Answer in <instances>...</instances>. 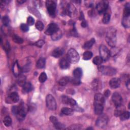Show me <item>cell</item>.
Listing matches in <instances>:
<instances>
[{"instance_id": "cell-2", "label": "cell", "mask_w": 130, "mask_h": 130, "mask_svg": "<svg viewBox=\"0 0 130 130\" xmlns=\"http://www.w3.org/2000/svg\"><path fill=\"white\" fill-rule=\"evenodd\" d=\"M28 109L24 103L22 102L19 105L13 106L12 112L19 121H22L26 116Z\"/></svg>"}, {"instance_id": "cell-27", "label": "cell", "mask_w": 130, "mask_h": 130, "mask_svg": "<svg viewBox=\"0 0 130 130\" xmlns=\"http://www.w3.org/2000/svg\"><path fill=\"white\" fill-rule=\"evenodd\" d=\"M121 23H122V25L125 28H129L130 26L129 17H123Z\"/></svg>"}, {"instance_id": "cell-15", "label": "cell", "mask_w": 130, "mask_h": 130, "mask_svg": "<svg viewBox=\"0 0 130 130\" xmlns=\"http://www.w3.org/2000/svg\"><path fill=\"white\" fill-rule=\"evenodd\" d=\"M64 52V50L63 48L57 47L53 50L52 52V56L55 58H58L61 56Z\"/></svg>"}, {"instance_id": "cell-28", "label": "cell", "mask_w": 130, "mask_h": 130, "mask_svg": "<svg viewBox=\"0 0 130 130\" xmlns=\"http://www.w3.org/2000/svg\"><path fill=\"white\" fill-rule=\"evenodd\" d=\"M130 16V6L129 3L126 4L123 11V17H129Z\"/></svg>"}, {"instance_id": "cell-41", "label": "cell", "mask_w": 130, "mask_h": 130, "mask_svg": "<svg viewBox=\"0 0 130 130\" xmlns=\"http://www.w3.org/2000/svg\"><path fill=\"white\" fill-rule=\"evenodd\" d=\"M35 22V19L33 17L29 16L27 19V23L28 25H32Z\"/></svg>"}, {"instance_id": "cell-24", "label": "cell", "mask_w": 130, "mask_h": 130, "mask_svg": "<svg viewBox=\"0 0 130 130\" xmlns=\"http://www.w3.org/2000/svg\"><path fill=\"white\" fill-rule=\"evenodd\" d=\"M70 81L71 79L69 77H63L59 79L58 83L60 86H66Z\"/></svg>"}, {"instance_id": "cell-14", "label": "cell", "mask_w": 130, "mask_h": 130, "mask_svg": "<svg viewBox=\"0 0 130 130\" xmlns=\"http://www.w3.org/2000/svg\"><path fill=\"white\" fill-rule=\"evenodd\" d=\"M120 83L121 80L119 78H113L109 81V84L112 88H117L119 87Z\"/></svg>"}, {"instance_id": "cell-40", "label": "cell", "mask_w": 130, "mask_h": 130, "mask_svg": "<svg viewBox=\"0 0 130 130\" xmlns=\"http://www.w3.org/2000/svg\"><path fill=\"white\" fill-rule=\"evenodd\" d=\"M20 28L23 31H24V32H26V31H27L29 29V28H28V26L27 24H25V23H22L21 25H20Z\"/></svg>"}, {"instance_id": "cell-44", "label": "cell", "mask_w": 130, "mask_h": 130, "mask_svg": "<svg viewBox=\"0 0 130 130\" xmlns=\"http://www.w3.org/2000/svg\"><path fill=\"white\" fill-rule=\"evenodd\" d=\"M50 120L51 121V122L53 124H54L55 123H56L58 121V119L56 118V117H55V116H51L50 117Z\"/></svg>"}, {"instance_id": "cell-43", "label": "cell", "mask_w": 130, "mask_h": 130, "mask_svg": "<svg viewBox=\"0 0 130 130\" xmlns=\"http://www.w3.org/2000/svg\"><path fill=\"white\" fill-rule=\"evenodd\" d=\"M71 81L72 83L73 84L75 85H79V84H80V83H81L80 80L77 79H75V78H73Z\"/></svg>"}, {"instance_id": "cell-36", "label": "cell", "mask_w": 130, "mask_h": 130, "mask_svg": "<svg viewBox=\"0 0 130 130\" xmlns=\"http://www.w3.org/2000/svg\"><path fill=\"white\" fill-rule=\"evenodd\" d=\"M2 22L5 26H8L10 24V19L7 16H5L2 18Z\"/></svg>"}, {"instance_id": "cell-22", "label": "cell", "mask_w": 130, "mask_h": 130, "mask_svg": "<svg viewBox=\"0 0 130 130\" xmlns=\"http://www.w3.org/2000/svg\"><path fill=\"white\" fill-rule=\"evenodd\" d=\"M32 89V86L30 82L26 83L22 86V92L24 93H28L30 92Z\"/></svg>"}, {"instance_id": "cell-31", "label": "cell", "mask_w": 130, "mask_h": 130, "mask_svg": "<svg viewBox=\"0 0 130 130\" xmlns=\"http://www.w3.org/2000/svg\"><path fill=\"white\" fill-rule=\"evenodd\" d=\"M119 117H120V119L121 121L127 120L129 118V112L128 111H125L122 113V114Z\"/></svg>"}, {"instance_id": "cell-12", "label": "cell", "mask_w": 130, "mask_h": 130, "mask_svg": "<svg viewBox=\"0 0 130 130\" xmlns=\"http://www.w3.org/2000/svg\"><path fill=\"white\" fill-rule=\"evenodd\" d=\"M59 29V27L56 23H51L48 25L47 29L45 31V34L47 35L51 36Z\"/></svg>"}, {"instance_id": "cell-8", "label": "cell", "mask_w": 130, "mask_h": 130, "mask_svg": "<svg viewBox=\"0 0 130 130\" xmlns=\"http://www.w3.org/2000/svg\"><path fill=\"white\" fill-rule=\"evenodd\" d=\"M99 52L100 56L102 58L103 61H107L109 59L110 56V52L106 46L101 45L99 48Z\"/></svg>"}, {"instance_id": "cell-1", "label": "cell", "mask_w": 130, "mask_h": 130, "mask_svg": "<svg viewBox=\"0 0 130 130\" xmlns=\"http://www.w3.org/2000/svg\"><path fill=\"white\" fill-rule=\"evenodd\" d=\"M105 103L104 96L100 93H96L94 98V111L96 115H100L103 113Z\"/></svg>"}, {"instance_id": "cell-48", "label": "cell", "mask_w": 130, "mask_h": 130, "mask_svg": "<svg viewBox=\"0 0 130 130\" xmlns=\"http://www.w3.org/2000/svg\"><path fill=\"white\" fill-rule=\"evenodd\" d=\"M129 80L128 79L127 81V82H126V86L127 87V89H129Z\"/></svg>"}, {"instance_id": "cell-21", "label": "cell", "mask_w": 130, "mask_h": 130, "mask_svg": "<svg viewBox=\"0 0 130 130\" xmlns=\"http://www.w3.org/2000/svg\"><path fill=\"white\" fill-rule=\"evenodd\" d=\"M26 78L25 76L20 74L19 76H18L17 83L20 86L22 87L26 83Z\"/></svg>"}, {"instance_id": "cell-30", "label": "cell", "mask_w": 130, "mask_h": 130, "mask_svg": "<svg viewBox=\"0 0 130 130\" xmlns=\"http://www.w3.org/2000/svg\"><path fill=\"white\" fill-rule=\"evenodd\" d=\"M93 54L90 51H86L84 52L83 54V58L84 60H89L92 57Z\"/></svg>"}, {"instance_id": "cell-49", "label": "cell", "mask_w": 130, "mask_h": 130, "mask_svg": "<svg viewBox=\"0 0 130 130\" xmlns=\"http://www.w3.org/2000/svg\"><path fill=\"white\" fill-rule=\"evenodd\" d=\"M26 2V1H22V0L17 1V2H18L19 4H23V3H24V2Z\"/></svg>"}, {"instance_id": "cell-4", "label": "cell", "mask_w": 130, "mask_h": 130, "mask_svg": "<svg viewBox=\"0 0 130 130\" xmlns=\"http://www.w3.org/2000/svg\"><path fill=\"white\" fill-rule=\"evenodd\" d=\"M67 58L70 62L72 63H77L80 59V56L77 51L71 48L67 53Z\"/></svg>"}, {"instance_id": "cell-35", "label": "cell", "mask_w": 130, "mask_h": 130, "mask_svg": "<svg viewBox=\"0 0 130 130\" xmlns=\"http://www.w3.org/2000/svg\"><path fill=\"white\" fill-rule=\"evenodd\" d=\"M47 76L45 72H42L39 76V80L40 82L44 83V82L46 81V80H47Z\"/></svg>"}, {"instance_id": "cell-13", "label": "cell", "mask_w": 130, "mask_h": 130, "mask_svg": "<svg viewBox=\"0 0 130 130\" xmlns=\"http://www.w3.org/2000/svg\"><path fill=\"white\" fill-rule=\"evenodd\" d=\"M112 100L115 107L122 105V98L118 92H115L113 93L112 96Z\"/></svg>"}, {"instance_id": "cell-26", "label": "cell", "mask_w": 130, "mask_h": 130, "mask_svg": "<svg viewBox=\"0 0 130 130\" xmlns=\"http://www.w3.org/2000/svg\"><path fill=\"white\" fill-rule=\"evenodd\" d=\"M51 39L53 41H57L60 39L62 37V33L60 29H59L58 31L55 32L54 34H53L51 36Z\"/></svg>"}, {"instance_id": "cell-11", "label": "cell", "mask_w": 130, "mask_h": 130, "mask_svg": "<svg viewBox=\"0 0 130 130\" xmlns=\"http://www.w3.org/2000/svg\"><path fill=\"white\" fill-rule=\"evenodd\" d=\"M5 101L7 104L16 103L19 101V96L16 92H12L8 95Z\"/></svg>"}, {"instance_id": "cell-45", "label": "cell", "mask_w": 130, "mask_h": 130, "mask_svg": "<svg viewBox=\"0 0 130 130\" xmlns=\"http://www.w3.org/2000/svg\"><path fill=\"white\" fill-rule=\"evenodd\" d=\"M4 49L6 51H7V52L9 51V50H10V44H9L8 42H6V43L4 45Z\"/></svg>"}, {"instance_id": "cell-18", "label": "cell", "mask_w": 130, "mask_h": 130, "mask_svg": "<svg viewBox=\"0 0 130 130\" xmlns=\"http://www.w3.org/2000/svg\"><path fill=\"white\" fill-rule=\"evenodd\" d=\"M125 111V108L124 106L121 105L119 106L116 107V109L114 111V115L116 117H119L122 113Z\"/></svg>"}, {"instance_id": "cell-3", "label": "cell", "mask_w": 130, "mask_h": 130, "mask_svg": "<svg viewBox=\"0 0 130 130\" xmlns=\"http://www.w3.org/2000/svg\"><path fill=\"white\" fill-rule=\"evenodd\" d=\"M106 40L107 44L111 47L115 46L116 44V30L113 27H110L108 28L106 35Z\"/></svg>"}, {"instance_id": "cell-6", "label": "cell", "mask_w": 130, "mask_h": 130, "mask_svg": "<svg viewBox=\"0 0 130 130\" xmlns=\"http://www.w3.org/2000/svg\"><path fill=\"white\" fill-rule=\"evenodd\" d=\"M46 6L49 15L52 17H54L56 8V3L53 1H47L46 2Z\"/></svg>"}, {"instance_id": "cell-29", "label": "cell", "mask_w": 130, "mask_h": 130, "mask_svg": "<svg viewBox=\"0 0 130 130\" xmlns=\"http://www.w3.org/2000/svg\"><path fill=\"white\" fill-rule=\"evenodd\" d=\"M3 123L7 127L10 126L12 124V119L9 116H6L5 117L3 120Z\"/></svg>"}, {"instance_id": "cell-34", "label": "cell", "mask_w": 130, "mask_h": 130, "mask_svg": "<svg viewBox=\"0 0 130 130\" xmlns=\"http://www.w3.org/2000/svg\"><path fill=\"white\" fill-rule=\"evenodd\" d=\"M110 20V15L109 13L105 12L104 14V16H103V18L102 19V21L105 24H107L108 23L109 21Z\"/></svg>"}, {"instance_id": "cell-32", "label": "cell", "mask_w": 130, "mask_h": 130, "mask_svg": "<svg viewBox=\"0 0 130 130\" xmlns=\"http://www.w3.org/2000/svg\"><path fill=\"white\" fill-rule=\"evenodd\" d=\"M12 39L15 43L17 44H22L23 42V40L19 36L16 35L13 36Z\"/></svg>"}, {"instance_id": "cell-46", "label": "cell", "mask_w": 130, "mask_h": 130, "mask_svg": "<svg viewBox=\"0 0 130 130\" xmlns=\"http://www.w3.org/2000/svg\"><path fill=\"white\" fill-rule=\"evenodd\" d=\"M110 95V91L109 90L107 89V90H105V91H104V96L107 98V97H108Z\"/></svg>"}, {"instance_id": "cell-37", "label": "cell", "mask_w": 130, "mask_h": 130, "mask_svg": "<svg viewBox=\"0 0 130 130\" xmlns=\"http://www.w3.org/2000/svg\"><path fill=\"white\" fill-rule=\"evenodd\" d=\"M36 27L39 30L41 31L44 29V24L41 21H38L36 23Z\"/></svg>"}, {"instance_id": "cell-39", "label": "cell", "mask_w": 130, "mask_h": 130, "mask_svg": "<svg viewBox=\"0 0 130 130\" xmlns=\"http://www.w3.org/2000/svg\"><path fill=\"white\" fill-rule=\"evenodd\" d=\"M54 126L55 127V128L58 129H61L65 128V125L64 124H63L62 123H61L59 121H58L56 123H55L54 124Z\"/></svg>"}, {"instance_id": "cell-20", "label": "cell", "mask_w": 130, "mask_h": 130, "mask_svg": "<svg viewBox=\"0 0 130 130\" xmlns=\"http://www.w3.org/2000/svg\"><path fill=\"white\" fill-rule=\"evenodd\" d=\"M82 75V70L81 68H77L74 70L73 76L74 78L80 80Z\"/></svg>"}, {"instance_id": "cell-17", "label": "cell", "mask_w": 130, "mask_h": 130, "mask_svg": "<svg viewBox=\"0 0 130 130\" xmlns=\"http://www.w3.org/2000/svg\"><path fill=\"white\" fill-rule=\"evenodd\" d=\"M12 71L14 75L16 77H18L21 74V69L19 67L17 61H16L13 64L12 68Z\"/></svg>"}, {"instance_id": "cell-9", "label": "cell", "mask_w": 130, "mask_h": 130, "mask_svg": "<svg viewBox=\"0 0 130 130\" xmlns=\"http://www.w3.org/2000/svg\"><path fill=\"white\" fill-rule=\"evenodd\" d=\"M109 3L107 1H102L99 2L96 6V9L98 13L100 14L105 13L107 10Z\"/></svg>"}, {"instance_id": "cell-19", "label": "cell", "mask_w": 130, "mask_h": 130, "mask_svg": "<svg viewBox=\"0 0 130 130\" xmlns=\"http://www.w3.org/2000/svg\"><path fill=\"white\" fill-rule=\"evenodd\" d=\"M61 113L64 115H72L74 114V109L67 107H63L61 109Z\"/></svg>"}, {"instance_id": "cell-25", "label": "cell", "mask_w": 130, "mask_h": 130, "mask_svg": "<svg viewBox=\"0 0 130 130\" xmlns=\"http://www.w3.org/2000/svg\"><path fill=\"white\" fill-rule=\"evenodd\" d=\"M46 60L44 58L41 57L38 59L36 63V67L39 69L43 68L45 66Z\"/></svg>"}, {"instance_id": "cell-10", "label": "cell", "mask_w": 130, "mask_h": 130, "mask_svg": "<svg viewBox=\"0 0 130 130\" xmlns=\"http://www.w3.org/2000/svg\"><path fill=\"white\" fill-rule=\"evenodd\" d=\"M47 108L51 110H55L56 108V103L54 98L51 94H48L46 98Z\"/></svg>"}, {"instance_id": "cell-33", "label": "cell", "mask_w": 130, "mask_h": 130, "mask_svg": "<svg viewBox=\"0 0 130 130\" xmlns=\"http://www.w3.org/2000/svg\"><path fill=\"white\" fill-rule=\"evenodd\" d=\"M103 61L102 58L100 56H96L93 58L92 62L95 65H100L102 63Z\"/></svg>"}, {"instance_id": "cell-38", "label": "cell", "mask_w": 130, "mask_h": 130, "mask_svg": "<svg viewBox=\"0 0 130 130\" xmlns=\"http://www.w3.org/2000/svg\"><path fill=\"white\" fill-rule=\"evenodd\" d=\"M82 127V125L79 124H74L73 125H71L70 127L66 129H80Z\"/></svg>"}, {"instance_id": "cell-5", "label": "cell", "mask_w": 130, "mask_h": 130, "mask_svg": "<svg viewBox=\"0 0 130 130\" xmlns=\"http://www.w3.org/2000/svg\"><path fill=\"white\" fill-rule=\"evenodd\" d=\"M99 70L102 74L106 76H111L116 73V69L111 67L102 66L99 68Z\"/></svg>"}, {"instance_id": "cell-50", "label": "cell", "mask_w": 130, "mask_h": 130, "mask_svg": "<svg viewBox=\"0 0 130 130\" xmlns=\"http://www.w3.org/2000/svg\"><path fill=\"white\" fill-rule=\"evenodd\" d=\"M93 129V128H92V127H88V128H87V129Z\"/></svg>"}, {"instance_id": "cell-23", "label": "cell", "mask_w": 130, "mask_h": 130, "mask_svg": "<svg viewBox=\"0 0 130 130\" xmlns=\"http://www.w3.org/2000/svg\"><path fill=\"white\" fill-rule=\"evenodd\" d=\"M94 43H95V39L94 38H91L90 40L86 42L84 44L83 47L85 49H89L93 46Z\"/></svg>"}, {"instance_id": "cell-16", "label": "cell", "mask_w": 130, "mask_h": 130, "mask_svg": "<svg viewBox=\"0 0 130 130\" xmlns=\"http://www.w3.org/2000/svg\"><path fill=\"white\" fill-rule=\"evenodd\" d=\"M59 67L61 69L65 70L69 68L70 67V61H69L67 57L62 58L59 62Z\"/></svg>"}, {"instance_id": "cell-47", "label": "cell", "mask_w": 130, "mask_h": 130, "mask_svg": "<svg viewBox=\"0 0 130 130\" xmlns=\"http://www.w3.org/2000/svg\"><path fill=\"white\" fill-rule=\"evenodd\" d=\"M81 26H82V27H85L87 26V23L86 21L85 20V19L82 21V22H81Z\"/></svg>"}, {"instance_id": "cell-7", "label": "cell", "mask_w": 130, "mask_h": 130, "mask_svg": "<svg viewBox=\"0 0 130 130\" xmlns=\"http://www.w3.org/2000/svg\"><path fill=\"white\" fill-rule=\"evenodd\" d=\"M108 121V117L106 114L102 113L100 115L96 121V125L100 128H104L106 126Z\"/></svg>"}, {"instance_id": "cell-42", "label": "cell", "mask_w": 130, "mask_h": 130, "mask_svg": "<svg viewBox=\"0 0 130 130\" xmlns=\"http://www.w3.org/2000/svg\"><path fill=\"white\" fill-rule=\"evenodd\" d=\"M44 44V41L43 40H42L38 41L37 42H36L34 44L35 45H36V46H37L39 48H41Z\"/></svg>"}]
</instances>
